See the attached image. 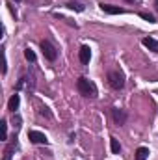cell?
<instances>
[{
    "label": "cell",
    "instance_id": "obj_20",
    "mask_svg": "<svg viewBox=\"0 0 158 160\" xmlns=\"http://www.w3.org/2000/svg\"><path fill=\"white\" fill-rule=\"evenodd\" d=\"M15 2H21V0H15Z\"/></svg>",
    "mask_w": 158,
    "mask_h": 160
},
{
    "label": "cell",
    "instance_id": "obj_6",
    "mask_svg": "<svg viewBox=\"0 0 158 160\" xmlns=\"http://www.w3.org/2000/svg\"><path fill=\"white\" fill-rule=\"evenodd\" d=\"M101 9H102L104 13H108V15H121V13H125L123 8L112 6V4H101Z\"/></svg>",
    "mask_w": 158,
    "mask_h": 160
},
{
    "label": "cell",
    "instance_id": "obj_17",
    "mask_svg": "<svg viewBox=\"0 0 158 160\" xmlns=\"http://www.w3.org/2000/svg\"><path fill=\"white\" fill-rule=\"evenodd\" d=\"M41 116H47V118H50V114H48V108H43V110H41Z\"/></svg>",
    "mask_w": 158,
    "mask_h": 160
},
{
    "label": "cell",
    "instance_id": "obj_10",
    "mask_svg": "<svg viewBox=\"0 0 158 160\" xmlns=\"http://www.w3.org/2000/svg\"><path fill=\"white\" fill-rule=\"evenodd\" d=\"M149 50H153V52H158V41L153 39V38H143V41H141Z\"/></svg>",
    "mask_w": 158,
    "mask_h": 160
},
{
    "label": "cell",
    "instance_id": "obj_9",
    "mask_svg": "<svg viewBox=\"0 0 158 160\" xmlns=\"http://www.w3.org/2000/svg\"><path fill=\"white\" fill-rule=\"evenodd\" d=\"M19 104H21V97L15 93V95H11V99H9V102H7V110H9V112H17V110H19Z\"/></svg>",
    "mask_w": 158,
    "mask_h": 160
},
{
    "label": "cell",
    "instance_id": "obj_8",
    "mask_svg": "<svg viewBox=\"0 0 158 160\" xmlns=\"http://www.w3.org/2000/svg\"><path fill=\"white\" fill-rule=\"evenodd\" d=\"M112 116H114V121H116V125H125V121H126V114L123 112V110H119V108H114L112 110Z\"/></svg>",
    "mask_w": 158,
    "mask_h": 160
},
{
    "label": "cell",
    "instance_id": "obj_12",
    "mask_svg": "<svg viewBox=\"0 0 158 160\" xmlns=\"http://www.w3.org/2000/svg\"><path fill=\"white\" fill-rule=\"evenodd\" d=\"M110 145H112V153L117 155L119 151H121V145H119V142L116 140V138H110Z\"/></svg>",
    "mask_w": 158,
    "mask_h": 160
},
{
    "label": "cell",
    "instance_id": "obj_2",
    "mask_svg": "<svg viewBox=\"0 0 158 160\" xmlns=\"http://www.w3.org/2000/svg\"><path fill=\"white\" fill-rule=\"evenodd\" d=\"M108 84H110V88H114V89H121V88L125 86V75H123L119 69L110 71V73H108Z\"/></svg>",
    "mask_w": 158,
    "mask_h": 160
},
{
    "label": "cell",
    "instance_id": "obj_4",
    "mask_svg": "<svg viewBox=\"0 0 158 160\" xmlns=\"http://www.w3.org/2000/svg\"><path fill=\"white\" fill-rule=\"evenodd\" d=\"M78 58H80V63H82V65H87V63H89V60H91V48H89L87 45L80 47Z\"/></svg>",
    "mask_w": 158,
    "mask_h": 160
},
{
    "label": "cell",
    "instance_id": "obj_16",
    "mask_svg": "<svg viewBox=\"0 0 158 160\" xmlns=\"http://www.w3.org/2000/svg\"><path fill=\"white\" fill-rule=\"evenodd\" d=\"M67 8H69V9H77V11H84V6H82L80 2H69Z\"/></svg>",
    "mask_w": 158,
    "mask_h": 160
},
{
    "label": "cell",
    "instance_id": "obj_11",
    "mask_svg": "<svg viewBox=\"0 0 158 160\" xmlns=\"http://www.w3.org/2000/svg\"><path fill=\"white\" fill-rule=\"evenodd\" d=\"M149 157V149L147 147H138L136 149V160H147Z\"/></svg>",
    "mask_w": 158,
    "mask_h": 160
},
{
    "label": "cell",
    "instance_id": "obj_15",
    "mask_svg": "<svg viewBox=\"0 0 158 160\" xmlns=\"http://www.w3.org/2000/svg\"><path fill=\"white\" fill-rule=\"evenodd\" d=\"M0 127H2V140H7V121L2 119L0 121Z\"/></svg>",
    "mask_w": 158,
    "mask_h": 160
},
{
    "label": "cell",
    "instance_id": "obj_13",
    "mask_svg": "<svg viewBox=\"0 0 158 160\" xmlns=\"http://www.w3.org/2000/svg\"><path fill=\"white\" fill-rule=\"evenodd\" d=\"M140 17H141V19H145L147 22H156L155 15H151V13H147V11H141V13H140Z\"/></svg>",
    "mask_w": 158,
    "mask_h": 160
},
{
    "label": "cell",
    "instance_id": "obj_3",
    "mask_svg": "<svg viewBox=\"0 0 158 160\" xmlns=\"http://www.w3.org/2000/svg\"><path fill=\"white\" fill-rule=\"evenodd\" d=\"M41 50H43V56H45V60H48V62H56V58H58V50H56V47L50 43V41H41Z\"/></svg>",
    "mask_w": 158,
    "mask_h": 160
},
{
    "label": "cell",
    "instance_id": "obj_14",
    "mask_svg": "<svg viewBox=\"0 0 158 160\" xmlns=\"http://www.w3.org/2000/svg\"><path fill=\"white\" fill-rule=\"evenodd\" d=\"M24 56H26V60H28V62H32V63L36 62V52H34L32 48H26V50H24Z\"/></svg>",
    "mask_w": 158,
    "mask_h": 160
},
{
    "label": "cell",
    "instance_id": "obj_18",
    "mask_svg": "<svg viewBox=\"0 0 158 160\" xmlns=\"http://www.w3.org/2000/svg\"><path fill=\"white\" fill-rule=\"evenodd\" d=\"M155 8L158 9V0H155Z\"/></svg>",
    "mask_w": 158,
    "mask_h": 160
},
{
    "label": "cell",
    "instance_id": "obj_1",
    "mask_svg": "<svg viewBox=\"0 0 158 160\" xmlns=\"http://www.w3.org/2000/svg\"><path fill=\"white\" fill-rule=\"evenodd\" d=\"M77 88H78L80 95H84V97H87V99H95V97H97V86H95L89 78H86V77H80V78L77 80Z\"/></svg>",
    "mask_w": 158,
    "mask_h": 160
},
{
    "label": "cell",
    "instance_id": "obj_5",
    "mask_svg": "<svg viewBox=\"0 0 158 160\" xmlns=\"http://www.w3.org/2000/svg\"><path fill=\"white\" fill-rule=\"evenodd\" d=\"M28 140L32 142V143H47L48 140H47V136L39 132V130H30L28 132Z\"/></svg>",
    "mask_w": 158,
    "mask_h": 160
},
{
    "label": "cell",
    "instance_id": "obj_19",
    "mask_svg": "<svg viewBox=\"0 0 158 160\" xmlns=\"http://www.w3.org/2000/svg\"><path fill=\"white\" fill-rule=\"evenodd\" d=\"M125 2H130V4H132V2H138V0H125Z\"/></svg>",
    "mask_w": 158,
    "mask_h": 160
},
{
    "label": "cell",
    "instance_id": "obj_7",
    "mask_svg": "<svg viewBox=\"0 0 158 160\" xmlns=\"http://www.w3.org/2000/svg\"><path fill=\"white\" fill-rule=\"evenodd\" d=\"M15 149H17V138H13V142L6 145V149H4V158L2 160H11L13 153H15Z\"/></svg>",
    "mask_w": 158,
    "mask_h": 160
}]
</instances>
